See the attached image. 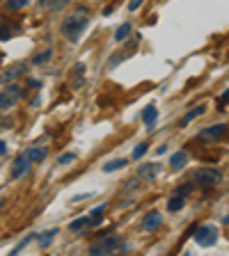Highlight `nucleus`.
Masks as SVG:
<instances>
[{
	"label": "nucleus",
	"mask_w": 229,
	"mask_h": 256,
	"mask_svg": "<svg viewBox=\"0 0 229 256\" xmlns=\"http://www.w3.org/2000/svg\"><path fill=\"white\" fill-rule=\"evenodd\" d=\"M85 26H87V10H78V12H74L71 16H67L64 18V23H62V34L67 37V42H78V37H80V32L85 30Z\"/></svg>",
	"instance_id": "1"
},
{
	"label": "nucleus",
	"mask_w": 229,
	"mask_h": 256,
	"mask_svg": "<svg viewBox=\"0 0 229 256\" xmlns=\"http://www.w3.org/2000/svg\"><path fill=\"white\" fill-rule=\"evenodd\" d=\"M195 181L202 188H213L222 181V174L218 170H213V167H202V170L195 172Z\"/></svg>",
	"instance_id": "2"
},
{
	"label": "nucleus",
	"mask_w": 229,
	"mask_h": 256,
	"mask_svg": "<svg viewBox=\"0 0 229 256\" xmlns=\"http://www.w3.org/2000/svg\"><path fill=\"white\" fill-rule=\"evenodd\" d=\"M21 96H26V90L23 87H7V90L0 92V110H10V108L16 106V101L21 98Z\"/></svg>",
	"instance_id": "3"
},
{
	"label": "nucleus",
	"mask_w": 229,
	"mask_h": 256,
	"mask_svg": "<svg viewBox=\"0 0 229 256\" xmlns=\"http://www.w3.org/2000/svg\"><path fill=\"white\" fill-rule=\"evenodd\" d=\"M119 247V240L115 238V236H106V238L101 240V242H96V245H92L90 254L94 256H103V254H112V252Z\"/></svg>",
	"instance_id": "4"
},
{
	"label": "nucleus",
	"mask_w": 229,
	"mask_h": 256,
	"mask_svg": "<svg viewBox=\"0 0 229 256\" xmlns=\"http://www.w3.org/2000/svg\"><path fill=\"white\" fill-rule=\"evenodd\" d=\"M215 226H199L197 231H195V240H197V245L202 247H211L215 245Z\"/></svg>",
	"instance_id": "5"
},
{
	"label": "nucleus",
	"mask_w": 229,
	"mask_h": 256,
	"mask_svg": "<svg viewBox=\"0 0 229 256\" xmlns=\"http://www.w3.org/2000/svg\"><path fill=\"white\" fill-rule=\"evenodd\" d=\"M227 135V124H213V126L204 128L202 133H199V138L204 140H220Z\"/></svg>",
	"instance_id": "6"
},
{
	"label": "nucleus",
	"mask_w": 229,
	"mask_h": 256,
	"mask_svg": "<svg viewBox=\"0 0 229 256\" xmlns=\"http://www.w3.org/2000/svg\"><path fill=\"white\" fill-rule=\"evenodd\" d=\"M158 172H160V165H156V162H144V165H140L138 176H140V178L151 181V178H156V174H158Z\"/></svg>",
	"instance_id": "7"
},
{
	"label": "nucleus",
	"mask_w": 229,
	"mask_h": 256,
	"mask_svg": "<svg viewBox=\"0 0 229 256\" xmlns=\"http://www.w3.org/2000/svg\"><path fill=\"white\" fill-rule=\"evenodd\" d=\"M30 162H32V160L28 158V154H26V156H21V158L16 160L14 170H12V178H14V181H16V178H21V176L28 172V167H30Z\"/></svg>",
	"instance_id": "8"
},
{
	"label": "nucleus",
	"mask_w": 229,
	"mask_h": 256,
	"mask_svg": "<svg viewBox=\"0 0 229 256\" xmlns=\"http://www.w3.org/2000/svg\"><path fill=\"white\" fill-rule=\"evenodd\" d=\"M163 224V218H160V213H149L147 218L142 220V229L144 231H156Z\"/></svg>",
	"instance_id": "9"
},
{
	"label": "nucleus",
	"mask_w": 229,
	"mask_h": 256,
	"mask_svg": "<svg viewBox=\"0 0 229 256\" xmlns=\"http://www.w3.org/2000/svg\"><path fill=\"white\" fill-rule=\"evenodd\" d=\"M186 162H188V154H186V151H176V154L170 158L172 170H181V167L186 165Z\"/></svg>",
	"instance_id": "10"
},
{
	"label": "nucleus",
	"mask_w": 229,
	"mask_h": 256,
	"mask_svg": "<svg viewBox=\"0 0 229 256\" xmlns=\"http://www.w3.org/2000/svg\"><path fill=\"white\" fill-rule=\"evenodd\" d=\"M48 151L44 149V146H32L30 151H28V158L32 160V162H42V160H46Z\"/></svg>",
	"instance_id": "11"
},
{
	"label": "nucleus",
	"mask_w": 229,
	"mask_h": 256,
	"mask_svg": "<svg viewBox=\"0 0 229 256\" xmlns=\"http://www.w3.org/2000/svg\"><path fill=\"white\" fill-rule=\"evenodd\" d=\"M55 236H58V231H44V234L37 236V245L39 247H48L51 242H53Z\"/></svg>",
	"instance_id": "12"
},
{
	"label": "nucleus",
	"mask_w": 229,
	"mask_h": 256,
	"mask_svg": "<svg viewBox=\"0 0 229 256\" xmlns=\"http://www.w3.org/2000/svg\"><path fill=\"white\" fill-rule=\"evenodd\" d=\"M183 202H186V199H183L181 194H174V197L167 202V208H170L172 213H176V210H181V208H183Z\"/></svg>",
	"instance_id": "13"
},
{
	"label": "nucleus",
	"mask_w": 229,
	"mask_h": 256,
	"mask_svg": "<svg viewBox=\"0 0 229 256\" xmlns=\"http://www.w3.org/2000/svg\"><path fill=\"white\" fill-rule=\"evenodd\" d=\"M128 34H131V26H128V23H122V26L115 30V42H124Z\"/></svg>",
	"instance_id": "14"
},
{
	"label": "nucleus",
	"mask_w": 229,
	"mask_h": 256,
	"mask_svg": "<svg viewBox=\"0 0 229 256\" xmlns=\"http://www.w3.org/2000/svg\"><path fill=\"white\" fill-rule=\"evenodd\" d=\"M90 224H92V220H90V218H80V220H76V222H71V224H69V229L78 234V231H83L85 226H90Z\"/></svg>",
	"instance_id": "15"
},
{
	"label": "nucleus",
	"mask_w": 229,
	"mask_h": 256,
	"mask_svg": "<svg viewBox=\"0 0 229 256\" xmlns=\"http://www.w3.org/2000/svg\"><path fill=\"white\" fill-rule=\"evenodd\" d=\"M156 117H158V110H156V108H147V110L142 112V119L147 126H151V124L156 122Z\"/></svg>",
	"instance_id": "16"
},
{
	"label": "nucleus",
	"mask_w": 229,
	"mask_h": 256,
	"mask_svg": "<svg viewBox=\"0 0 229 256\" xmlns=\"http://www.w3.org/2000/svg\"><path fill=\"white\" fill-rule=\"evenodd\" d=\"M21 71H26V69H23V66H16V69H10L7 74L0 76V82H10V80H12V78H16V76L21 74Z\"/></svg>",
	"instance_id": "17"
},
{
	"label": "nucleus",
	"mask_w": 229,
	"mask_h": 256,
	"mask_svg": "<svg viewBox=\"0 0 229 256\" xmlns=\"http://www.w3.org/2000/svg\"><path fill=\"white\" fill-rule=\"evenodd\" d=\"M202 112H204V106H199V108H195V110H190V112H188V114H186V117L181 119V126H186L188 122H192V119H195V117H199Z\"/></svg>",
	"instance_id": "18"
},
{
	"label": "nucleus",
	"mask_w": 229,
	"mask_h": 256,
	"mask_svg": "<svg viewBox=\"0 0 229 256\" xmlns=\"http://www.w3.org/2000/svg\"><path fill=\"white\" fill-rule=\"evenodd\" d=\"M126 162L128 160H112V162H108L103 170L106 172H115V170H122V167H126Z\"/></svg>",
	"instance_id": "19"
},
{
	"label": "nucleus",
	"mask_w": 229,
	"mask_h": 256,
	"mask_svg": "<svg viewBox=\"0 0 229 256\" xmlns=\"http://www.w3.org/2000/svg\"><path fill=\"white\" fill-rule=\"evenodd\" d=\"M48 60H51V50H44L42 55H35V60H32V62H35V64H44V62H48Z\"/></svg>",
	"instance_id": "20"
},
{
	"label": "nucleus",
	"mask_w": 229,
	"mask_h": 256,
	"mask_svg": "<svg viewBox=\"0 0 229 256\" xmlns=\"http://www.w3.org/2000/svg\"><path fill=\"white\" fill-rule=\"evenodd\" d=\"M74 160H76V156H74V154H64V156H60L58 162H60V165H71Z\"/></svg>",
	"instance_id": "21"
},
{
	"label": "nucleus",
	"mask_w": 229,
	"mask_h": 256,
	"mask_svg": "<svg viewBox=\"0 0 229 256\" xmlns=\"http://www.w3.org/2000/svg\"><path fill=\"white\" fill-rule=\"evenodd\" d=\"M144 151H147V144H140L138 149L133 151V158H142V154H144Z\"/></svg>",
	"instance_id": "22"
},
{
	"label": "nucleus",
	"mask_w": 229,
	"mask_h": 256,
	"mask_svg": "<svg viewBox=\"0 0 229 256\" xmlns=\"http://www.w3.org/2000/svg\"><path fill=\"white\" fill-rule=\"evenodd\" d=\"M190 190H192V186H186V188H179V190H176V194H181V197H186V194H190Z\"/></svg>",
	"instance_id": "23"
},
{
	"label": "nucleus",
	"mask_w": 229,
	"mask_h": 256,
	"mask_svg": "<svg viewBox=\"0 0 229 256\" xmlns=\"http://www.w3.org/2000/svg\"><path fill=\"white\" fill-rule=\"evenodd\" d=\"M140 5H142V0H131V2H128V10H131V12H135Z\"/></svg>",
	"instance_id": "24"
},
{
	"label": "nucleus",
	"mask_w": 229,
	"mask_h": 256,
	"mask_svg": "<svg viewBox=\"0 0 229 256\" xmlns=\"http://www.w3.org/2000/svg\"><path fill=\"white\" fill-rule=\"evenodd\" d=\"M227 103H229V90H227V92H224V94H222V98H220V101H218V106L222 108V106H227Z\"/></svg>",
	"instance_id": "25"
},
{
	"label": "nucleus",
	"mask_w": 229,
	"mask_h": 256,
	"mask_svg": "<svg viewBox=\"0 0 229 256\" xmlns=\"http://www.w3.org/2000/svg\"><path fill=\"white\" fill-rule=\"evenodd\" d=\"M12 37V32L7 30V28H3V30H0V39H10Z\"/></svg>",
	"instance_id": "26"
},
{
	"label": "nucleus",
	"mask_w": 229,
	"mask_h": 256,
	"mask_svg": "<svg viewBox=\"0 0 229 256\" xmlns=\"http://www.w3.org/2000/svg\"><path fill=\"white\" fill-rule=\"evenodd\" d=\"M5 151H7V146H5V142H3V140H0V156L5 154Z\"/></svg>",
	"instance_id": "27"
},
{
	"label": "nucleus",
	"mask_w": 229,
	"mask_h": 256,
	"mask_svg": "<svg viewBox=\"0 0 229 256\" xmlns=\"http://www.w3.org/2000/svg\"><path fill=\"white\" fill-rule=\"evenodd\" d=\"M3 206H5V199H0V208H3Z\"/></svg>",
	"instance_id": "28"
}]
</instances>
